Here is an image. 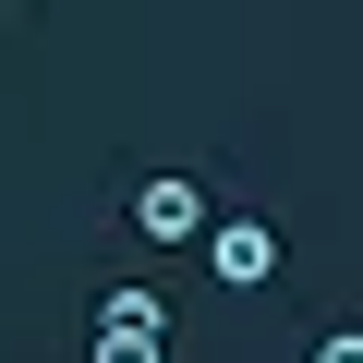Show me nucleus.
Masks as SVG:
<instances>
[{"label":"nucleus","instance_id":"nucleus-1","mask_svg":"<svg viewBox=\"0 0 363 363\" xmlns=\"http://www.w3.org/2000/svg\"><path fill=\"white\" fill-rule=\"evenodd\" d=\"M218 230V206H206V182H182V169H157V182H133V242H206Z\"/></svg>","mask_w":363,"mask_h":363},{"label":"nucleus","instance_id":"nucleus-2","mask_svg":"<svg viewBox=\"0 0 363 363\" xmlns=\"http://www.w3.org/2000/svg\"><path fill=\"white\" fill-rule=\"evenodd\" d=\"M206 279L218 291H267L279 279V218H218L206 230Z\"/></svg>","mask_w":363,"mask_h":363},{"label":"nucleus","instance_id":"nucleus-3","mask_svg":"<svg viewBox=\"0 0 363 363\" xmlns=\"http://www.w3.org/2000/svg\"><path fill=\"white\" fill-rule=\"evenodd\" d=\"M97 327H145V339H169V303H157L145 279H121V291L97 303Z\"/></svg>","mask_w":363,"mask_h":363},{"label":"nucleus","instance_id":"nucleus-4","mask_svg":"<svg viewBox=\"0 0 363 363\" xmlns=\"http://www.w3.org/2000/svg\"><path fill=\"white\" fill-rule=\"evenodd\" d=\"M85 363H169V339H145V327H97Z\"/></svg>","mask_w":363,"mask_h":363},{"label":"nucleus","instance_id":"nucleus-5","mask_svg":"<svg viewBox=\"0 0 363 363\" xmlns=\"http://www.w3.org/2000/svg\"><path fill=\"white\" fill-rule=\"evenodd\" d=\"M315 363H363V327H327V339H315Z\"/></svg>","mask_w":363,"mask_h":363}]
</instances>
